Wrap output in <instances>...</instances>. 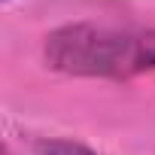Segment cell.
Wrapping results in <instances>:
<instances>
[{
    "label": "cell",
    "mask_w": 155,
    "mask_h": 155,
    "mask_svg": "<svg viewBox=\"0 0 155 155\" xmlns=\"http://www.w3.org/2000/svg\"><path fill=\"white\" fill-rule=\"evenodd\" d=\"M34 155H101V152L88 149L85 143H76V140L49 137V140H37L34 143Z\"/></svg>",
    "instance_id": "7a4b0ae2"
},
{
    "label": "cell",
    "mask_w": 155,
    "mask_h": 155,
    "mask_svg": "<svg viewBox=\"0 0 155 155\" xmlns=\"http://www.w3.org/2000/svg\"><path fill=\"white\" fill-rule=\"evenodd\" d=\"M52 70L82 79H134L155 70V31L76 21L61 25L43 40Z\"/></svg>",
    "instance_id": "6da1fadb"
}]
</instances>
